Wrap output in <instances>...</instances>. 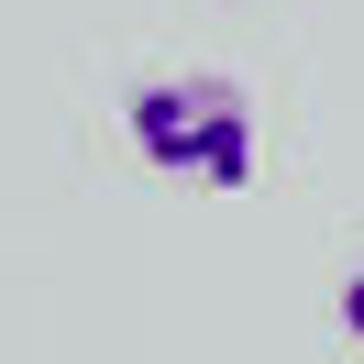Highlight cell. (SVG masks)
Segmentation results:
<instances>
[{
    "instance_id": "obj_1",
    "label": "cell",
    "mask_w": 364,
    "mask_h": 364,
    "mask_svg": "<svg viewBox=\"0 0 364 364\" xmlns=\"http://www.w3.org/2000/svg\"><path fill=\"white\" fill-rule=\"evenodd\" d=\"M122 133L177 188H243L254 177V111H243L232 77H144L122 100Z\"/></svg>"
},
{
    "instance_id": "obj_2",
    "label": "cell",
    "mask_w": 364,
    "mask_h": 364,
    "mask_svg": "<svg viewBox=\"0 0 364 364\" xmlns=\"http://www.w3.org/2000/svg\"><path fill=\"white\" fill-rule=\"evenodd\" d=\"M331 309H342V342H353V353H364V265L342 276V298H331Z\"/></svg>"
}]
</instances>
